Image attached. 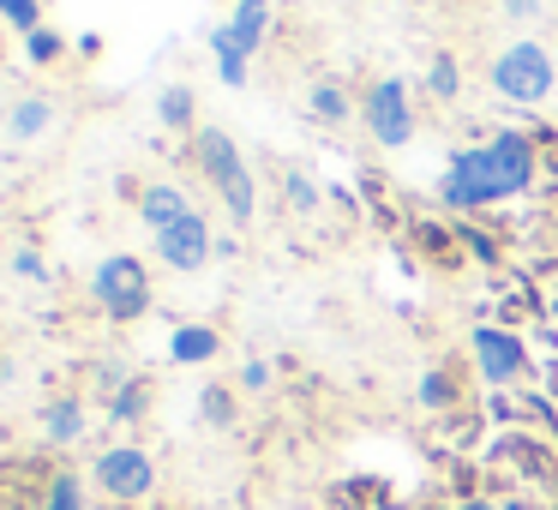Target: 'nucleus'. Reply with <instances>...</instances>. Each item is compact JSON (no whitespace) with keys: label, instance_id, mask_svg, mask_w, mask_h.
I'll return each mask as SVG.
<instances>
[{"label":"nucleus","instance_id":"obj_1","mask_svg":"<svg viewBox=\"0 0 558 510\" xmlns=\"http://www.w3.org/2000/svg\"><path fill=\"white\" fill-rule=\"evenodd\" d=\"M541 181V138L517 133V126H498V133L474 138V145L450 150L445 174H438V205L445 210H498L517 205L534 193Z\"/></svg>","mask_w":558,"mask_h":510},{"label":"nucleus","instance_id":"obj_2","mask_svg":"<svg viewBox=\"0 0 558 510\" xmlns=\"http://www.w3.org/2000/svg\"><path fill=\"white\" fill-rule=\"evenodd\" d=\"M193 162H198V174H205V186L217 193L222 217H229L234 229H253V217H258V174H253V162L241 157V145H234L222 126H198L193 133Z\"/></svg>","mask_w":558,"mask_h":510},{"label":"nucleus","instance_id":"obj_3","mask_svg":"<svg viewBox=\"0 0 558 510\" xmlns=\"http://www.w3.org/2000/svg\"><path fill=\"white\" fill-rule=\"evenodd\" d=\"M486 85H493V97L510 102V109H541L558 90V61L541 37H517V42H505V49H493Z\"/></svg>","mask_w":558,"mask_h":510},{"label":"nucleus","instance_id":"obj_4","mask_svg":"<svg viewBox=\"0 0 558 510\" xmlns=\"http://www.w3.org/2000/svg\"><path fill=\"white\" fill-rule=\"evenodd\" d=\"M85 289H90V306H97L109 325H138V318L157 306L150 265H145V258H133V253H102Z\"/></svg>","mask_w":558,"mask_h":510},{"label":"nucleus","instance_id":"obj_5","mask_svg":"<svg viewBox=\"0 0 558 510\" xmlns=\"http://www.w3.org/2000/svg\"><path fill=\"white\" fill-rule=\"evenodd\" d=\"M90 486H97L109 505L133 510V505H145V498L162 486V469H157V457H150L145 445L121 438V445H102L97 457H90Z\"/></svg>","mask_w":558,"mask_h":510},{"label":"nucleus","instance_id":"obj_6","mask_svg":"<svg viewBox=\"0 0 558 510\" xmlns=\"http://www.w3.org/2000/svg\"><path fill=\"white\" fill-rule=\"evenodd\" d=\"M361 126L373 133L378 150L414 145V133H421V114H414V97H409V85H402L397 73L373 78V85L361 90Z\"/></svg>","mask_w":558,"mask_h":510},{"label":"nucleus","instance_id":"obj_7","mask_svg":"<svg viewBox=\"0 0 558 510\" xmlns=\"http://www.w3.org/2000/svg\"><path fill=\"white\" fill-rule=\"evenodd\" d=\"M469 354H474L481 385H493V390H510V385H522V378L534 373L529 342H522L510 325H474L469 330Z\"/></svg>","mask_w":558,"mask_h":510},{"label":"nucleus","instance_id":"obj_8","mask_svg":"<svg viewBox=\"0 0 558 510\" xmlns=\"http://www.w3.org/2000/svg\"><path fill=\"white\" fill-rule=\"evenodd\" d=\"M150 241H157L162 270H174V277H198V270H205L210 258H217V234H210V217H205V210L181 217L174 229L150 234Z\"/></svg>","mask_w":558,"mask_h":510},{"label":"nucleus","instance_id":"obj_9","mask_svg":"<svg viewBox=\"0 0 558 510\" xmlns=\"http://www.w3.org/2000/svg\"><path fill=\"white\" fill-rule=\"evenodd\" d=\"M37 426H43V445H49V450L85 445V433H90V397H85V390H54V397L43 402Z\"/></svg>","mask_w":558,"mask_h":510},{"label":"nucleus","instance_id":"obj_10","mask_svg":"<svg viewBox=\"0 0 558 510\" xmlns=\"http://www.w3.org/2000/svg\"><path fill=\"white\" fill-rule=\"evenodd\" d=\"M54 469L61 462H49V457H7L0 462V510H43Z\"/></svg>","mask_w":558,"mask_h":510},{"label":"nucleus","instance_id":"obj_11","mask_svg":"<svg viewBox=\"0 0 558 510\" xmlns=\"http://www.w3.org/2000/svg\"><path fill=\"white\" fill-rule=\"evenodd\" d=\"M414 402H421L426 414H462L469 409V385H462V366L457 361H433L421 373V385H414Z\"/></svg>","mask_w":558,"mask_h":510},{"label":"nucleus","instance_id":"obj_12","mask_svg":"<svg viewBox=\"0 0 558 510\" xmlns=\"http://www.w3.org/2000/svg\"><path fill=\"white\" fill-rule=\"evenodd\" d=\"M54 126H61V109H54L49 90H25V97H13V109H7V138H13V145H37Z\"/></svg>","mask_w":558,"mask_h":510},{"label":"nucleus","instance_id":"obj_13","mask_svg":"<svg viewBox=\"0 0 558 510\" xmlns=\"http://www.w3.org/2000/svg\"><path fill=\"white\" fill-rule=\"evenodd\" d=\"M138 222H145L150 234H162V229H174L181 217H193V198H186V186H174V181H145V193H138Z\"/></svg>","mask_w":558,"mask_h":510},{"label":"nucleus","instance_id":"obj_14","mask_svg":"<svg viewBox=\"0 0 558 510\" xmlns=\"http://www.w3.org/2000/svg\"><path fill=\"white\" fill-rule=\"evenodd\" d=\"M150 402H157V378H150V373H126L121 385L109 390L102 414H109V426H145L150 421Z\"/></svg>","mask_w":558,"mask_h":510},{"label":"nucleus","instance_id":"obj_15","mask_svg":"<svg viewBox=\"0 0 558 510\" xmlns=\"http://www.w3.org/2000/svg\"><path fill=\"white\" fill-rule=\"evenodd\" d=\"M222 354V330L210 318H193V325H174L169 330V361L174 366H210Z\"/></svg>","mask_w":558,"mask_h":510},{"label":"nucleus","instance_id":"obj_16","mask_svg":"<svg viewBox=\"0 0 558 510\" xmlns=\"http://www.w3.org/2000/svg\"><path fill=\"white\" fill-rule=\"evenodd\" d=\"M354 109H361V102H354V90L342 85V78H313V85H306V114H313L318 126H349Z\"/></svg>","mask_w":558,"mask_h":510},{"label":"nucleus","instance_id":"obj_17","mask_svg":"<svg viewBox=\"0 0 558 510\" xmlns=\"http://www.w3.org/2000/svg\"><path fill=\"white\" fill-rule=\"evenodd\" d=\"M270 19H277V0H234L229 31L253 61H258V49H265V37H270Z\"/></svg>","mask_w":558,"mask_h":510},{"label":"nucleus","instance_id":"obj_18","mask_svg":"<svg viewBox=\"0 0 558 510\" xmlns=\"http://www.w3.org/2000/svg\"><path fill=\"white\" fill-rule=\"evenodd\" d=\"M210 61H217V78H222L229 90H241L246 78H253V54L234 42L229 19H222V25H210Z\"/></svg>","mask_w":558,"mask_h":510},{"label":"nucleus","instance_id":"obj_19","mask_svg":"<svg viewBox=\"0 0 558 510\" xmlns=\"http://www.w3.org/2000/svg\"><path fill=\"white\" fill-rule=\"evenodd\" d=\"M462 90H469V73H462L457 49H438L433 61H426V97H433L438 109H457Z\"/></svg>","mask_w":558,"mask_h":510},{"label":"nucleus","instance_id":"obj_20","mask_svg":"<svg viewBox=\"0 0 558 510\" xmlns=\"http://www.w3.org/2000/svg\"><path fill=\"white\" fill-rule=\"evenodd\" d=\"M157 121H162V133L193 138L198 133V97H193V85H162L157 90Z\"/></svg>","mask_w":558,"mask_h":510},{"label":"nucleus","instance_id":"obj_21","mask_svg":"<svg viewBox=\"0 0 558 510\" xmlns=\"http://www.w3.org/2000/svg\"><path fill=\"white\" fill-rule=\"evenodd\" d=\"M43 510H90V474H78L73 462H61V469L49 474Z\"/></svg>","mask_w":558,"mask_h":510},{"label":"nucleus","instance_id":"obj_22","mask_svg":"<svg viewBox=\"0 0 558 510\" xmlns=\"http://www.w3.org/2000/svg\"><path fill=\"white\" fill-rule=\"evenodd\" d=\"M414 246H421L433 265H457V258H462V234L445 229V222H433V217L414 222Z\"/></svg>","mask_w":558,"mask_h":510},{"label":"nucleus","instance_id":"obj_23","mask_svg":"<svg viewBox=\"0 0 558 510\" xmlns=\"http://www.w3.org/2000/svg\"><path fill=\"white\" fill-rule=\"evenodd\" d=\"M282 210H294V217H313L318 205H325V186L313 181L306 169H282Z\"/></svg>","mask_w":558,"mask_h":510},{"label":"nucleus","instance_id":"obj_24","mask_svg":"<svg viewBox=\"0 0 558 510\" xmlns=\"http://www.w3.org/2000/svg\"><path fill=\"white\" fill-rule=\"evenodd\" d=\"M19 54H25V66H37V73H49V66L66 61V37L54 25L31 31V37H19Z\"/></svg>","mask_w":558,"mask_h":510},{"label":"nucleus","instance_id":"obj_25","mask_svg":"<svg viewBox=\"0 0 558 510\" xmlns=\"http://www.w3.org/2000/svg\"><path fill=\"white\" fill-rule=\"evenodd\" d=\"M198 414H205V426H217V433H234V421H241L234 385H205L198 390Z\"/></svg>","mask_w":558,"mask_h":510},{"label":"nucleus","instance_id":"obj_26","mask_svg":"<svg viewBox=\"0 0 558 510\" xmlns=\"http://www.w3.org/2000/svg\"><path fill=\"white\" fill-rule=\"evenodd\" d=\"M0 25L19 31V37L43 31V0H0Z\"/></svg>","mask_w":558,"mask_h":510},{"label":"nucleus","instance_id":"obj_27","mask_svg":"<svg viewBox=\"0 0 558 510\" xmlns=\"http://www.w3.org/2000/svg\"><path fill=\"white\" fill-rule=\"evenodd\" d=\"M270 385H277V361H265V354L241 361V373H234V390H246V397H265Z\"/></svg>","mask_w":558,"mask_h":510},{"label":"nucleus","instance_id":"obj_28","mask_svg":"<svg viewBox=\"0 0 558 510\" xmlns=\"http://www.w3.org/2000/svg\"><path fill=\"white\" fill-rule=\"evenodd\" d=\"M7 265H13V277H25V282H49V258H43L37 241H19Z\"/></svg>","mask_w":558,"mask_h":510},{"label":"nucleus","instance_id":"obj_29","mask_svg":"<svg viewBox=\"0 0 558 510\" xmlns=\"http://www.w3.org/2000/svg\"><path fill=\"white\" fill-rule=\"evenodd\" d=\"M462 234V258H481V265H498V258H505V241H498V234H486V229H457Z\"/></svg>","mask_w":558,"mask_h":510},{"label":"nucleus","instance_id":"obj_30","mask_svg":"<svg viewBox=\"0 0 558 510\" xmlns=\"http://www.w3.org/2000/svg\"><path fill=\"white\" fill-rule=\"evenodd\" d=\"M498 13H505L510 25H534V19L553 13V0H498Z\"/></svg>","mask_w":558,"mask_h":510},{"label":"nucleus","instance_id":"obj_31","mask_svg":"<svg viewBox=\"0 0 558 510\" xmlns=\"http://www.w3.org/2000/svg\"><path fill=\"white\" fill-rule=\"evenodd\" d=\"M73 54H78V61H97V54H102V37H97V31H85V37L73 42Z\"/></svg>","mask_w":558,"mask_h":510},{"label":"nucleus","instance_id":"obj_32","mask_svg":"<svg viewBox=\"0 0 558 510\" xmlns=\"http://www.w3.org/2000/svg\"><path fill=\"white\" fill-rule=\"evenodd\" d=\"M457 510H505V498H486L481 493V498H469V505H457Z\"/></svg>","mask_w":558,"mask_h":510},{"label":"nucleus","instance_id":"obj_33","mask_svg":"<svg viewBox=\"0 0 558 510\" xmlns=\"http://www.w3.org/2000/svg\"><path fill=\"white\" fill-rule=\"evenodd\" d=\"M7 366H13V361H7V342H0V378H7Z\"/></svg>","mask_w":558,"mask_h":510}]
</instances>
